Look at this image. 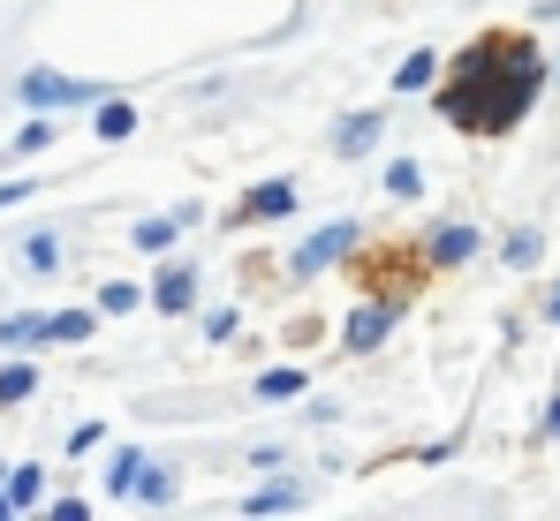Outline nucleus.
Wrapping results in <instances>:
<instances>
[{"mask_svg": "<svg viewBox=\"0 0 560 521\" xmlns=\"http://www.w3.org/2000/svg\"><path fill=\"white\" fill-rule=\"evenodd\" d=\"M0 521H15V514H8V492H0Z\"/></svg>", "mask_w": 560, "mask_h": 521, "instance_id": "obj_31", "label": "nucleus"}, {"mask_svg": "<svg viewBox=\"0 0 560 521\" xmlns=\"http://www.w3.org/2000/svg\"><path fill=\"white\" fill-rule=\"evenodd\" d=\"M92 310H98V318H129V310H144V287H137V280H106Z\"/></svg>", "mask_w": 560, "mask_h": 521, "instance_id": "obj_24", "label": "nucleus"}, {"mask_svg": "<svg viewBox=\"0 0 560 521\" xmlns=\"http://www.w3.org/2000/svg\"><path fill=\"white\" fill-rule=\"evenodd\" d=\"M175 242H183V220H175V212H152V220L129 227V250H144V258H167Z\"/></svg>", "mask_w": 560, "mask_h": 521, "instance_id": "obj_15", "label": "nucleus"}, {"mask_svg": "<svg viewBox=\"0 0 560 521\" xmlns=\"http://www.w3.org/2000/svg\"><path fill=\"white\" fill-rule=\"evenodd\" d=\"M303 507H311V484H303V476H266V484H258V492H243V499H235V514L243 521H266V514H303Z\"/></svg>", "mask_w": 560, "mask_h": 521, "instance_id": "obj_6", "label": "nucleus"}, {"mask_svg": "<svg viewBox=\"0 0 560 521\" xmlns=\"http://www.w3.org/2000/svg\"><path fill=\"white\" fill-rule=\"evenodd\" d=\"M378 189H386L394 204H417V197H424V167H417V159H386Z\"/></svg>", "mask_w": 560, "mask_h": 521, "instance_id": "obj_22", "label": "nucleus"}, {"mask_svg": "<svg viewBox=\"0 0 560 521\" xmlns=\"http://www.w3.org/2000/svg\"><path fill=\"white\" fill-rule=\"evenodd\" d=\"M38 393V363L31 355H0V408H23Z\"/></svg>", "mask_w": 560, "mask_h": 521, "instance_id": "obj_18", "label": "nucleus"}, {"mask_svg": "<svg viewBox=\"0 0 560 521\" xmlns=\"http://www.w3.org/2000/svg\"><path fill=\"white\" fill-rule=\"evenodd\" d=\"M98 325V310H54L46 318V347H84Z\"/></svg>", "mask_w": 560, "mask_h": 521, "instance_id": "obj_21", "label": "nucleus"}, {"mask_svg": "<svg viewBox=\"0 0 560 521\" xmlns=\"http://www.w3.org/2000/svg\"><path fill=\"white\" fill-rule=\"evenodd\" d=\"M144 461H152V453H144L137 438H121V446L106 453V469H98V492H106V499H129V484L144 476Z\"/></svg>", "mask_w": 560, "mask_h": 521, "instance_id": "obj_10", "label": "nucleus"}, {"mask_svg": "<svg viewBox=\"0 0 560 521\" xmlns=\"http://www.w3.org/2000/svg\"><path fill=\"white\" fill-rule=\"evenodd\" d=\"M98 438H106V424H77V431H69V461H77V453H92Z\"/></svg>", "mask_w": 560, "mask_h": 521, "instance_id": "obj_27", "label": "nucleus"}, {"mask_svg": "<svg viewBox=\"0 0 560 521\" xmlns=\"http://www.w3.org/2000/svg\"><path fill=\"white\" fill-rule=\"evenodd\" d=\"M38 514H46V521H92V499L61 492V499H38Z\"/></svg>", "mask_w": 560, "mask_h": 521, "instance_id": "obj_26", "label": "nucleus"}, {"mask_svg": "<svg viewBox=\"0 0 560 521\" xmlns=\"http://www.w3.org/2000/svg\"><path fill=\"white\" fill-rule=\"evenodd\" d=\"M144 310H160V318H189L197 310V264H183L175 250L160 258V280L144 287Z\"/></svg>", "mask_w": 560, "mask_h": 521, "instance_id": "obj_5", "label": "nucleus"}, {"mask_svg": "<svg viewBox=\"0 0 560 521\" xmlns=\"http://www.w3.org/2000/svg\"><path fill=\"white\" fill-rule=\"evenodd\" d=\"M23 264H31V272H38V280H54V272H61V264H69V250H61V235H54V227H38V235H31V242H23Z\"/></svg>", "mask_w": 560, "mask_h": 521, "instance_id": "obj_23", "label": "nucleus"}, {"mask_svg": "<svg viewBox=\"0 0 560 521\" xmlns=\"http://www.w3.org/2000/svg\"><path fill=\"white\" fill-rule=\"evenodd\" d=\"M357 242H364V227H357V220L341 212V220L311 227V235H303V242L288 250V264H280V272H288V280H318V272H334V264L357 258Z\"/></svg>", "mask_w": 560, "mask_h": 521, "instance_id": "obj_2", "label": "nucleus"}, {"mask_svg": "<svg viewBox=\"0 0 560 521\" xmlns=\"http://www.w3.org/2000/svg\"><path fill=\"white\" fill-rule=\"evenodd\" d=\"M295 204H303V189L273 174V181H258V189H243V220H295Z\"/></svg>", "mask_w": 560, "mask_h": 521, "instance_id": "obj_9", "label": "nucleus"}, {"mask_svg": "<svg viewBox=\"0 0 560 521\" xmlns=\"http://www.w3.org/2000/svg\"><path fill=\"white\" fill-rule=\"evenodd\" d=\"M31 189H38V181H0V212H15V204H23Z\"/></svg>", "mask_w": 560, "mask_h": 521, "instance_id": "obj_28", "label": "nucleus"}, {"mask_svg": "<svg viewBox=\"0 0 560 521\" xmlns=\"http://www.w3.org/2000/svg\"><path fill=\"white\" fill-rule=\"evenodd\" d=\"M553 84V61L538 54V38H523V31H485V38H469L463 54L440 69V114L463 129V137H508V129H523V114L546 98Z\"/></svg>", "mask_w": 560, "mask_h": 521, "instance_id": "obj_1", "label": "nucleus"}, {"mask_svg": "<svg viewBox=\"0 0 560 521\" xmlns=\"http://www.w3.org/2000/svg\"><path fill=\"white\" fill-rule=\"evenodd\" d=\"M378 144H386V114H364L357 106V114L334 121V159H372Z\"/></svg>", "mask_w": 560, "mask_h": 521, "instance_id": "obj_8", "label": "nucleus"}, {"mask_svg": "<svg viewBox=\"0 0 560 521\" xmlns=\"http://www.w3.org/2000/svg\"><path fill=\"white\" fill-rule=\"evenodd\" d=\"M477 250H485V235H477L469 220H440V227L424 235V264H432V272H455V264H469Z\"/></svg>", "mask_w": 560, "mask_h": 521, "instance_id": "obj_7", "label": "nucleus"}, {"mask_svg": "<svg viewBox=\"0 0 560 521\" xmlns=\"http://www.w3.org/2000/svg\"><path fill=\"white\" fill-rule=\"evenodd\" d=\"M235 333H243V303H220V310H205V341H212V347H228Z\"/></svg>", "mask_w": 560, "mask_h": 521, "instance_id": "obj_25", "label": "nucleus"}, {"mask_svg": "<svg viewBox=\"0 0 560 521\" xmlns=\"http://www.w3.org/2000/svg\"><path fill=\"white\" fill-rule=\"evenodd\" d=\"M0 492H8V514H38L46 469H38V461H15V469H0Z\"/></svg>", "mask_w": 560, "mask_h": 521, "instance_id": "obj_11", "label": "nucleus"}, {"mask_svg": "<svg viewBox=\"0 0 560 521\" xmlns=\"http://www.w3.org/2000/svg\"><path fill=\"white\" fill-rule=\"evenodd\" d=\"M553 84H560V61H553Z\"/></svg>", "mask_w": 560, "mask_h": 521, "instance_id": "obj_32", "label": "nucleus"}, {"mask_svg": "<svg viewBox=\"0 0 560 521\" xmlns=\"http://www.w3.org/2000/svg\"><path fill=\"white\" fill-rule=\"evenodd\" d=\"M106 91L84 84V76H69V69H23L15 76V106L23 114H69V106H98Z\"/></svg>", "mask_w": 560, "mask_h": 521, "instance_id": "obj_3", "label": "nucleus"}, {"mask_svg": "<svg viewBox=\"0 0 560 521\" xmlns=\"http://www.w3.org/2000/svg\"><path fill=\"white\" fill-rule=\"evenodd\" d=\"M54 137H61V121L54 114H23V129H15V159H38V152H54Z\"/></svg>", "mask_w": 560, "mask_h": 521, "instance_id": "obj_20", "label": "nucleus"}, {"mask_svg": "<svg viewBox=\"0 0 560 521\" xmlns=\"http://www.w3.org/2000/svg\"><path fill=\"white\" fill-rule=\"evenodd\" d=\"M538 318H546V325H560V280L546 287V310H538Z\"/></svg>", "mask_w": 560, "mask_h": 521, "instance_id": "obj_29", "label": "nucleus"}, {"mask_svg": "<svg viewBox=\"0 0 560 521\" xmlns=\"http://www.w3.org/2000/svg\"><path fill=\"white\" fill-rule=\"evenodd\" d=\"M440 69H447V61H440L432 46H417V54H409V61L394 69V98H424V91L440 84Z\"/></svg>", "mask_w": 560, "mask_h": 521, "instance_id": "obj_13", "label": "nucleus"}, {"mask_svg": "<svg viewBox=\"0 0 560 521\" xmlns=\"http://www.w3.org/2000/svg\"><path fill=\"white\" fill-rule=\"evenodd\" d=\"M538 424H546V438H560V393L546 401V416H538Z\"/></svg>", "mask_w": 560, "mask_h": 521, "instance_id": "obj_30", "label": "nucleus"}, {"mask_svg": "<svg viewBox=\"0 0 560 521\" xmlns=\"http://www.w3.org/2000/svg\"><path fill=\"white\" fill-rule=\"evenodd\" d=\"M500 264H508V272H538V264H546V235H538V227H515V235L500 242Z\"/></svg>", "mask_w": 560, "mask_h": 521, "instance_id": "obj_19", "label": "nucleus"}, {"mask_svg": "<svg viewBox=\"0 0 560 521\" xmlns=\"http://www.w3.org/2000/svg\"><path fill=\"white\" fill-rule=\"evenodd\" d=\"M92 137L98 144H129V137H137V106H129V98H98L92 106Z\"/></svg>", "mask_w": 560, "mask_h": 521, "instance_id": "obj_16", "label": "nucleus"}, {"mask_svg": "<svg viewBox=\"0 0 560 521\" xmlns=\"http://www.w3.org/2000/svg\"><path fill=\"white\" fill-rule=\"evenodd\" d=\"M394 325H401V295H364L349 310V325H341V347L349 355H378V347L394 341Z\"/></svg>", "mask_w": 560, "mask_h": 521, "instance_id": "obj_4", "label": "nucleus"}, {"mask_svg": "<svg viewBox=\"0 0 560 521\" xmlns=\"http://www.w3.org/2000/svg\"><path fill=\"white\" fill-rule=\"evenodd\" d=\"M175 499H183V476H175L167 461H144V476L129 484V499H121V507H175Z\"/></svg>", "mask_w": 560, "mask_h": 521, "instance_id": "obj_12", "label": "nucleus"}, {"mask_svg": "<svg viewBox=\"0 0 560 521\" xmlns=\"http://www.w3.org/2000/svg\"><path fill=\"white\" fill-rule=\"evenodd\" d=\"M250 393H258V401H303V393H311V370H303V363H273V370L250 378Z\"/></svg>", "mask_w": 560, "mask_h": 521, "instance_id": "obj_14", "label": "nucleus"}, {"mask_svg": "<svg viewBox=\"0 0 560 521\" xmlns=\"http://www.w3.org/2000/svg\"><path fill=\"white\" fill-rule=\"evenodd\" d=\"M38 347H46V318H38V310L0 318V355H38Z\"/></svg>", "mask_w": 560, "mask_h": 521, "instance_id": "obj_17", "label": "nucleus"}]
</instances>
